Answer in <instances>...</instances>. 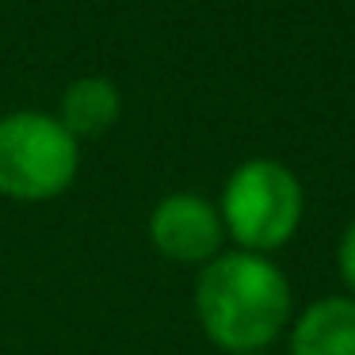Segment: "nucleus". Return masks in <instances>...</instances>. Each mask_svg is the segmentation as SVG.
Listing matches in <instances>:
<instances>
[{
    "label": "nucleus",
    "instance_id": "1",
    "mask_svg": "<svg viewBox=\"0 0 355 355\" xmlns=\"http://www.w3.org/2000/svg\"><path fill=\"white\" fill-rule=\"evenodd\" d=\"M195 317L222 355L268 352L294 321V291L275 256L225 248L195 275Z\"/></svg>",
    "mask_w": 355,
    "mask_h": 355
},
{
    "label": "nucleus",
    "instance_id": "2",
    "mask_svg": "<svg viewBox=\"0 0 355 355\" xmlns=\"http://www.w3.org/2000/svg\"><path fill=\"white\" fill-rule=\"evenodd\" d=\"M218 214L225 225V241H233V248L275 256L302 230L306 187L291 164L275 157H252L225 176Z\"/></svg>",
    "mask_w": 355,
    "mask_h": 355
},
{
    "label": "nucleus",
    "instance_id": "3",
    "mask_svg": "<svg viewBox=\"0 0 355 355\" xmlns=\"http://www.w3.org/2000/svg\"><path fill=\"white\" fill-rule=\"evenodd\" d=\"M80 141L46 111L0 119V195L12 202H50L73 187Z\"/></svg>",
    "mask_w": 355,
    "mask_h": 355
},
{
    "label": "nucleus",
    "instance_id": "4",
    "mask_svg": "<svg viewBox=\"0 0 355 355\" xmlns=\"http://www.w3.org/2000/svg\"><path fill=\"white\" fill-rule=\"evenodd\" d=\"M149 245L161 260L180 268H202L225 252V225L218 202L199 191H168L149 210Z\"/></svg>",
    "mask_w": 355,
    "mask_h": 355
},
{
    "label": "nucleus",
    "instance_id": "5",
    "mask_svg": "<svg viewBox=\"0 0 355 355\" xmlns=\"http://www.w3.org/2000/svg\"><path fill=\"white\" fill-rule=\"evenodd\" d=\"M286 355H355V298L324 294L294 309L286 329Z\"/></svg>",
    "mask_w": 355,
    "mask_h": 355
},
{
    "label": "nucleus",
    "instance_id": "6",
    "mask_svg": "<svg viewBox=\"0 0 355 355\" xmlns=\"http://www.w3.org/2000/svg\"><path fill=\"white\" fill-rule=\"evenodd\" d=\"M123 115V92L111 77H77L69 88L62 92V103H58V123L73 134L77 141L85 138H100Z\"/></svg>",
    "mask_w": 355,
    "mask_h": 355
},
{
    "label": "nucleus",
    "instance_id": "7",
    "mask_svg": "<svg viewBox=\"0 0 355 355\" xmlns=\"http://www.w3.org/2000/svg\"><path fill=\"white\" fill-rule=\"evenodd\" d=\"M336 271H340V283H344V294L355 298V218L344 225L336 241Z\"/></svg>",
    "mask_w": 355,
    "mask_h": 355
},
{
    "label": "nucleus",
    "instance_id": "8",
    "mask_svg": "<svg viewBox=\"0 0 355 355\" xmlns=\"http://www.w3.org/2000/svg\"><path fill=\"white\" fill-rule=\"evenodd\" d=\"M252 355H271V352H252Z\"/></svg>",
    "mask_w": 355,
    "mask_h": 355
}]
</instances>
